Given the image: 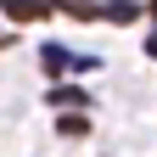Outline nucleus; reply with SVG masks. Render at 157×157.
Returning a JSON list of instances; mask_svg holds the SVG:
<instances>
[{"mask_svg": "<svg viewBox=\"0 0 157 157\" xmlns=\"http://www.w3.org/2000/svg\"><path fill=\"white\" fill-rule=\"evenodd\" d=\"M56 129H62V135H84V118H78V112H67V118H62Z\"/></svg>", "mask_w": 157, "mask_h": 157, "instance_id": "nucleus-4", "label": "nucleus"}, {"mask_svg": "<svg viewBox=\"0 0 157 157\" xmlns=\"http://www.w3.org/2000/svg\"><path fill=\"white\" fill-rule=\"evenodd\" d=\"M146 51H151V56H157V34H151V39H146Z\"/></svg>", "mask_w": 157, "mask_h": 157, "instance_id": "nucleus-5", "label": "nucleus"}, {"mask_svg": "<svg viewBox=\"0 0 157 157\" xmlns=\"http://www.w3.org/2000/svg\"><path fill=\"white\" fill-rule=\"evenodd\" d=\"M135 11H140V6H135V0H112V6H107V17H112V23H129Z\"/></svg>", "mask_w": 157, "mask_h": 157, "instance_id": "nucleus-3", "label": "nucleus"}, {"mask_svg": "<svg viewBox=\"0 0 157 157\" xmlns=\"http://www.w3.org/2000/svg\"><path fill=\"white\" fill-rule=\"evenodd\" d=\"M51 107H84V90L78 84H56L51 90Z\"/></svg>", "mask_w": 157, "mask_h": 157, "instance_id": "nucleus-2", "label": "nucleus"}, {"mask_svg": "<svg viewBox=\"0 0 157 157\" xmlns=\"http://www.w3.org/2000/svg\"><path fill=\"white\" fill-rule=\"evenodd\" d=\"M6 11L17 23H28V17H45V0H6Z\"/></svg>", "mask_w": 157, "mask_h": 157, "instance_id": "nucleus-1", "label": "nucleus"}]
</instances>
